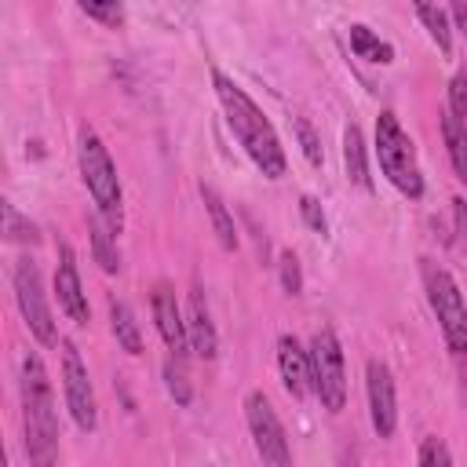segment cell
Instances as JSON below:
<instances>
[{
	"label": "cell",
	"instance_id": "obj_21",
	"mask_svg": "<svg viewBox=\"0 0 467 467\" xmlns=\"http://www.w3.org/2000/svg\"><path fill=\"white\" fill-rule=\"evenodd\" d=\"M416 15H420V22L427 26V33H431V40L449 55V47H452V26H449V11L445 7H438V4H416Z\"/></svg>",
	"mask_w": 467,
	"mask_h": 467
},
{
	"label": "cell",
	"instance_id": "obj_9",
	"mask_svg": "<svg viewBox=\"0 0 467 467\" xmlns=\"http://www.w3.org/2000/svg\"><path fill=\"white\" fill-rule=\"evenodd\" d=\"M62 387H66V405H69V416L77 420V427L95 431L99 405H95V390L88 379V365L80 361V350L73 343L62 347Z\"/></svg>",
	"mask_w": 467,
	"mask_h": 467
},
{
	"label": "cell",
	"instance_id": "obj_4",
	"mask_svg": "<svg viewBox=\"0 0 467 467\" xmlns=\"http://www.w3.org/2000/svg\"><path fill=\"white\" fill-rule=\"evenodd\" d=\"M77 157H80V175L99 204V215L113 226V234L120 230V179H117V168L102 146V139L84 128L80 131V146H77Z\"/></svg>",
	"mask_w": 467,
	"mask_h": 467
},
{
	"label": "cell",
	"instance_id": "obj_8",
	"mask_svg": "<svg viewBox=\"0 0 467 467\" xmlns=\"http://www.w3.org/2000/svg\"><path fill=\"white\" fill-rule=\"evenodd\" d=\"M15 299H18V310H22L26 325H29V332H33L44 347L58 343V332H55V321H51V306H47V299H44L40 270H36V263H29V259H22V263L15 266Z\"/></svg>",
	"mask_w": 467,
	"mask_h": 467
},
{
	"label": "cell",
	"instance_id": "obj_10",
	"mask_svg": "<svg viewBox=\"0 0 467 467\" xmlns=\"http://www.w3.org/2000/svg\"><path fill=\"white\" fill-rule=\"evenodd\" d=\"M365 390H368V416L379 438H390L398 427V394H394V376L383 361H368L365 368Z\"/></svg>",
	"mask_w": 467,
	"mask_h": 467
},
{
	"label": "cell",
	"instance_id": "obj_1",
	"mask_svg": "<svg viewBox=\"0 0 467 467\" xmlns=\"http://www.w3.org/2000/svg\"><path fill=\"white\" fill-rule=\"evenodd\" d=\"M212 84H215V95L223 102V113H226V124L234 131V139L244 146V153L252 157V164L266 175V179H281L285 175V150H281V139L274 131V124L263 117V109L226 77V73H212Z\"/></svg>",
	"mask_w": 467,
	"mask_h": 467
},
{
	"label": "cell",
	"instance_id": "obj_5",
	"mask_svg": "<svg viewBox=\"0 0 467 467\" xmlns=\"http://www.w3.org/2000/svg\"><path fill=\"white\" fill-rule=\"evenodd\" d=\"M423 285H427V299H431V310L441 325V336H445L449 350L467 354V303H463L460 285L452 281L449 270H441L434 263L423 266Z\"/></svg>",
	"mask_w": 467,
	"mask_h": 467
},
{
	"label": "cell",
	"instance_id": "obj_14",
	"mask_svg": "<svg viewBox=\"0 0 467 467\" xmlns=\"http://www.w3.org/2000/svg\"><path fill=\"white\" fill-rule=\"evenodd\" d=\"M186 332H190V347H193L201 358H215L219 339H215V325H212L208 303H204V296H201L197 285H193L190 303H186Z\"/></svg>",
	"mask_w": 467,
	"mask_h": 467
},
{
	"label": "cell",
	"instance_id": "obj_22",
	"mask_svg": "<svg viewBox=\"0 0 467 467\" xmlns=\"http://www.w3.org/2000/svg\"><path fill=\"white\" fill-rule=\"evenodd\" d=\"M186 358H168L164 361V383H168V394L179 401V405H186L190 401V379H186V365H182Z\"/></svg>",
	"mask_w": 467,
	"mask_h": 467
},
{
	"label": "cell",
	"instance_id": "obj_2",
	"mask_svg": "<svg viewBox=\"0 0 467 467\" xmlns=\"http://www.w3.org/2000/svg\"><path fill=\"white\" fill-rule=\"evenodd\" d=\"M22 423H26V452L33 467H55L58 456V416L55 394L36 354H22Z\"/></svg>",
	"mask_w": 467,
	"mask_h": 467
},
{
	"label": "cell",
	"instance_id": "obj_12",
	"mask_svg": "<svg viewBox=\"0 0 467 467\" xmlns=\"http://www.w3.org/2000/svg\"><path fill=\"white\" fill-rule=\"evenodd\" d=\"M55 296H58V306L77 321V325H88V296L80 288V274H77V259H73V248L62 241L58 244V266H55Z\"/></svg>",
	"mask_w": 467,
	"mask_h": 467
},
{
	"label": "cell",
	"instance_id": "obj_24",
	"mask_svg": "<svg viewBox=\"0 0 467 467\" xmlns=\"http://www.w3.org/2000/svg\"><path fill=\"white\" fill-rule=\"evenodd\" d=\"M449 113L467 128V73H456L449 84Z\"/></svg>",
	"mask_w": 467,
	"mask_h": 467
},
{
	"label": "cell",
	"instance_id": "obj_20",
	"mask_svg": "<svg viewBox=\"0 0 467 467\" xmlns=\"http://www.w3.org/2000/svg\"><path fill=\"white\" fill-rule=\"evenodd\" d=\"M109 321H113V336H117V343H120L128 354H142V336H139V325H135L128 303L113 299V303H109Z\"/></svg>",
	"mask_w": 467,
	"mask_h": 467
},
{
	"label": "cell",
	"instance_id": "obj_11",
	"mask_svg": "<svg viewBox=\"0 0 467 467\" xmlns=\"http://www.w3.org/2000/svg\"><path fill=\"white\" fill-rule=\"evenodd\" d=\"M150 306H153V321H157V332L161 339L168 343V350L175 358H186L190 350V332H186V314L179 310L175 303V288L168 281H157L153 285V296H150Z\"/></svg>",
	"mask_w": 467,
	"mask_h": 467
},
{
	"label": "cell",
	"instance_id": "obj_30",
	"mask_svg": "<svg viewBox=\"0 0 467 467\" xmlns=\"http://www.w3.org/2000/svg\"><path fill=\"white\" fill-rule=\"evenodd\" d=\"M452 215H456V230H460V244L467 248V201L456 197L452 201Z\"/></svg>",
	"mask_w": 467,
	"mask_h": 467
},
{
	"label": "cell",
	"instance_id": "obj_17",
	"mask_svg": "<svg viewBox=\"0 0 467 467\" xmlns=\"http://www.w3.org/2000/svg\"><path fill=\"white\" fill-rule=\"evenodd\" d=\"M113 226L102 219V215H91V248H95V259L106 274H117L120 270V252H117V241H113Z\"/></svg>",
	"mask_w": 467,
	"mask_h": 467
},
{
	"label": "cell",
	"instance_id": "obj_28",
	"mask_svg": "<svg viewBox=\"0 0 467 467\" xmlns=\"http://www.w3.org/2000/svg\"><path fill=\"white\" fill-rule=\"evenodd\" d=\"M299 212H303V219H306V226H310V230L325 234V226H328V223H325V212H321V204H317L314 197H303V201H299Z\"/></svg>",
	"mask_w": 467,
	"mask_h": 467
},
{
	"label": "cell",
	"instance_id": "obj_19",
	"mask_svg": "<svg viewBox=\"0 0 467 467\" xmlns=\"http://www.w3.org/2000/svg\"><path fill=\"white\" fill-rule=\"evenodd\" d=\"M350 47H354V55L358 58H365V62H390L394 58V47L387 44V40H379L368 26H350Z\"/></svg>",
	"mask_w": 467,
	"mask_h": 467
},
{
	"label": "cell",
	"instance_id": "obj_7",
	"mask_svg": "<svg viewBox=\"0 0 467 467\" xmlns=\"http://www.w3.org/2000/svg\"><path fill=\"white\" fill-rule=\"evenodd\" d=\"M244 416H248V431H252V441H255L263 467H292L285 427H281V420H277V412L263 390H252L244 398Z\"/></svg>",
	"mask_w": 467,
	"mask_h": 467
},
{
	"label": "cell",
	"instance_id": "obj_3",
	"mask_svg": "<svg viewBox=\"0 0 467 467\" xmlns=\"http://www.w3.org/2000/svg\"><path fill=\"white\" fill-rule=\"evenodd\" d=\"M376 157H379V168L383 175L405 193V197H423V175H420V164H416V150H412V139L405 135V128L398 124V117L390 109H383L376 117Z\"/></svg>",
	"mask_w": 467,
	"mask_h": 467
},
{
	"label": "cell",
	"instance_id": "obj_31",
	"mask_svg": "<svg viewBox=\"0 0 467 467\" xmlns=\"http://www.w3.org/2000/svg\"><path fill=\"white\" fill-rule=\"evenodd\" d=\"M449 18L456 22V29H460L463 40H467V4H452V7H449Z\"/></svg>",
	"mask_w": 467,
	"mask_h": 467
},
{
	"label": "cell",
	"instance_id": "obj_18",
	"mask_svg": "<svg viewBox=\"0 0 467 467\" xmlns=\"http://www.w3.org/2000/svg\"><path fill=\"white\" fill-rule=\"evenodd\" d=\"M201 197H204V204H208V215H212V226H215L219 244H223L226 252H234V248H237V230H234V219H230L223 197H219L212 186H201Z\"/></svg>",
	"mask_w": 467,
	"mask_h": 467
},
{
	"label": "cell",
	"instance_id": "obj_25",
	"mask_svg": "<svg viewBox=\"0 0 467 467\" xmlns=\"http://www.w3.org/2000/svg\"><path fill=\"white\" fill-rule=\"evenodd\" d=\"M420 467H452V456L441 438H423L420 445Z\"/></svg>",
	"mask_w": 467,
	"mask_h": 467
},
{
	"label": "cell",
	"instance_id": "obj_13",
	"mask_svg": "<svg viewBox=\"0 0 467 467\" xmlns=\"http://www.w3.org/2000/svg\"><path fill=\"white\" fill-rule=\"evenodd\" d=\"M277 368H281L285 390L292 398H303L310 390V350H303L296 336L277 339Z\"/></svg>",
	"mask_w": 467,
	"mask_h": 467
},
{
	"label": "cell",
	"instance_id": "obj_29",
	"mask_svg": "<svg viewBox=\"0 0 467 467\" xmlns=\"http://www.w3.org/2000/svg\"><path fill=\"white\" fill-rule=\"evenodd\" d=\"M296 131H299V142H303L306 161H310V164H321V150H317V139H314L310 124H306V120H296Z\"/></svg>",
	"mask_w": 467,
	"mask_h": 467
},
{
	"label": "cell",
	"instance_id": "obj_6",
	"mask_svg": "<svg viewBox=\"0 0 467 467\" xmlns=\"http://www.w3.org/2000/svg\"><path fill=\"white\" fill-rule=\"evenodd\" d=\"M310 390L321 398L328 412H339L347 405V368H343V347L332 328H321L310 343Z\"/></svg>",
	"mask_w": 467,
	"mask_h": 467
},
{
	"label": "cell",
	"instance_id": "obj_15",
	"mask_svg": "<svg viewBox=\"0 0 467 467\" xmlns=\"http://www.w3.org/2000/svg\"><path fill=\"white\" fill-rule=\"evenodd\" d=\"M343 164H347V179L361 190L372 186L368 179V161H365V139H361V128L358 124H347L343 131Z\"/></svg>",
	"mask_w": 467,
	"mask_h": 467
},
{
	"label": "cell",
	"instance_id": "obj_26",
	"mask_svg": "<svg viewBox=\"0 0 467 467\" xmlns=\"http://www.w3.org/2000/svg\"><path fill=\"white\" fill-rule=\"evenodd\" d=\"M80 15H88V18H95V22L109 26V29H117L124 22V7L120 4H80Z\"/></svg>",
	"mask_w": 467,
	"mask_h": 467
},
{
	"label": "cell",
	"instance_id": "obj_27",
	"mask_svg": "<svg viewBox=\"0 0 467 467\" xmlns=\"http://www.w3.org/2000/svg\"><path fill=\"white\" fill-rule=\"evenodd\" d=\"M281 285L288 296H299L303 288V274H299V259L292 252H281Z\"/></svg>",
	"mask_w": 467,
	"mask_h": 467
},
{
	"label": "cell",
	"instance_id": "obj_16",
	"mask_svg": "<svg viewBox=\"0 0 467 467\" xmlns=\"http://www.w3.org/2000/svg\"><path fill=\"white\" fill-rule=\"evenodd\" d=\"M441 139H445V150H449V161H452L456 179L467 186V128L449 109L441 113Z\"/></svg>",
	"mask_w": 467,
	"mask_h": 467
},
{
	"label": "cell",
	"instance_id": "obj_23",
	"mask_svg": "<svg viewBox=\"0 0 467 467\" xmlns=\"http://www.w3.org/2000/svg\"><path fill=\"white\" fill-rule=\"evenodd\" d=\"M4 230L11 241H36V226L29 219H22L7 201H4Z\"/></svg>",
	"mask_w": 467,
	"mask_h": 467
}]
</instances>
